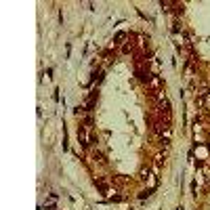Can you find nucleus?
Listing matches in <instances>:
<instances>
[{
	"label": "nucleus",
	"mask_w": 210,
	"mask_h": 210,
	"mask_svg": "<svg viewBox=\"0 0 210 210\" xmlns=\"http://www.w3.org/2000/svg\"><path fill=\"white\" fill-rule=\"evenodd\" d=\"M160 6H162V11H170L172 6H177L174 2H170V0H160Z\"/></svg>",
	"instance_id": "nucleus-4"
},
{
	"label": "nucleus",
	"mask_w": 210,
	"mask_h": 210,
	"mask_svg": "<svg viewBox=\"0 0 210 210\" xmlns=\"http://www.w3.org/2000/svg\"><path fill=\"white\" fill-rule=\"evenodd\" d=\"M162 162H164V158H162V155H155V164L162 166Z\"/></svg>",
	"instance_id": "nucleus-13"
},
{
	"label": "nucleus",
	"mask_w": 210,
	"mask_h": 210,
	"mask_svg": "<svg viewBox=\"0 0 210 210\" xmlns=\"http://www.w3.org/2000/svg\"><path fill=\"white\" fill-rule=\"evenodd\" d=\"M42 208H46V210H52V208H55V202H46V204L42 206Z\"/></svg>",
	"instance_id": "nucleus-11"
},
{
	"label": "nucleus",
	"mask_w": 210,
	"mask_h": 210,
	"mask_svg": "<svg viewBox=\"0 0 210 210\" xmlns=\"http://www.w3.org/2000/svg\"><path fill=\"white\" fill-rule=\"evenodd\" d=\"M122 200H124V198H122V195H111V198L107 200V202H122Z\"/></svg>",
	"instance_id": "nucleus-10"
},
{
	"label": "nucleus",
	"mask_w": 210,
	"mask_h": 210,
	"mask_svg": "<svg viewBox=\"0 0 210 210\" xmlns=\"http://www.w3.org/2000/svg\"><path fill=\"white\" fill-rule=\"evenodd\" d=\"M149 174H151L149 168H143V170H141V177H139V179H141V181H147V179H149Z\"/></svg>",
	"instance_id": "nucleus-7"
},
{
	"label": "nucleus",
	"mask_w": 210,
	"mask_h": 210,
	"mask_svg": "<svg viewBox=\"0 0 210 210\" xmlns=\"http://www.w3.org/2000/svg\"><path fill=\"white\" fill-rule=\"evenodd\" d=\"M133 48H135V42L130 40L128 44H124V48H122V52H133Z\"/></svg>",
	"instance_id": "nucleus-6"
},
{
	"label": "nucleus",
	"mask_w": 210,
	"mask_h": 210,
	"mask_svg": "<svg viewBox=\"0 0 210 210\" xmlns=\"http://www.w3.org/2000/svg\"><path fill=\"white\" fill-rule=\"evenodd\" d=\"M151 193H153V189H145V191H141V193H139V200H147Z\"/></svg>",
	"instance_id": "nucleus-5"
},
{
	"label": "nucleus",
	"mask_w": 210,
	"mask_h": 210,
	"mask_svg": "<svg viewBox=\"0 0 210 210\" xmlns=\"http://www.w3.org/2000/svg\"><path fill=\"white\" fill-rule=\"evenodd\" d=\"M78 141H80L82 147H88L90 145V139L86 137V128L84 126H78Z\"/></svg>",
	"instance_id": "nucleus-1"
},
{
	"label": "nucleus",
	"mask_w": 210,
	"mask_h": 210,
	"mask_svg": "<svg viewBox=\"0 0 210 210\" xmlns=\"http://www.w3.org/2000/svg\"><path fill=\"white\" fill-rule=\"evenodd\" d=\"M93 160H95V164H107V160H105V155H103L101 151H97V149L93 151Z\"/></svg>",
	"instance_id": "nucleus-2"
},
{
	"label": "nucleus",
	"mask_w": 210,
	"mask_h": 210,
	"mask_svg": "<svg viewBox=\"0 0 210 210\" xmlns=\"http://www.w3.org/2000/svg\"><path fill=\"white\" fill-rule=\"evenodd\" d=\"M174 8H177V13H179V15H183V11H185V6H183V4H177Z\"/></svg>",
	"instance_id": "nucleus-12"
},
{
	"label": "nucleus",
	"mask_w": 210,
	"mask_h": 210,
	"mask_svg": "<svg viewBox=\"0 0 210 210\" xmlns=\"http://www.w3.org/2000/svg\"><path fill=\"white\" fill-rule=\"evenodd\" d=\"M172 32H174V34H179V32H181V28H179V23H174V25H172Z\"/></svg>",
	"instance_id": "nucleus-14"
},
{
	"label": "nucleus",
	"mask_w": 210,
	"mask_h": 210,
	"mask_svg": "<svg viewBox=\"0 0 210 210\" xmlns=\"http://www.w3.org/2000/svg\"><path fill=\"white\" fill-rule=\"evenodd\" d=\"M160 143H162V147H164V149H168V145H170V139H168V137H162V141H160Z\"/></svg>",
	"instance_id": "nucleus-9"
},
{
	"label": "nucleus",
	"mask_w": 210,
	"mask_h": 210,
	"mask_svg": "<svg viewBox=\"0 0 210 210\" xmlns=\"http://www.w3.org/2000/svg\"><path fill=\"white\" fill-rule=\"evenodd\" d=\"M139 44H141V46H147V44H149V38H147V36H139Z\"/></svg>",
	"instance_id": "nucleus-8"
},
{
	"label": "nucleus",
	"mask_w": 210,
	"mask_h": 210,
	"mask_svg": "<svg viewBox=\"0 0 210 210\" xmlns=\"http://www.w3.org/2000/svg\"><path fill=\"white\" fill-rule=\"evenodd\" d=\"M126 38H128V34H126V32H118L116 36H113V44H122V42H124Z\"/></svg>",
	"instance_id": "nucleus-3"
}]
</instances>
